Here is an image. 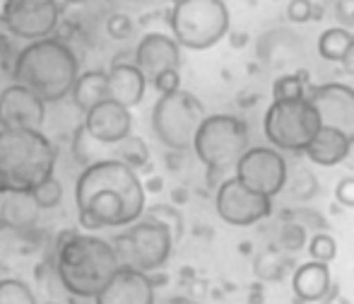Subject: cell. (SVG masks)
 Wrapping results in <instances>:
<instances>
[{
	"instance_id": "34",
	"label": "cell",
	"mask_w": 354,
	"mask_h": 304,
	"mask_svg": "<svg viewBox=\"0 0 354 304\" xmlns=\"http://www.w3.org/2000/svg\"><path fill=\"white\" fill-rule=\"evenodd\" d=\"M19 48H22V42L10 34V29L5 27L3 17H0V58L8 63V71H10V66H12V61H15V56H17Z\"/></svg>"
},
{
	"instance_id": "40",
	"label": "cell",
	"mask_w": 354,
	"mask_h": 304,
	"mask_svg": "<svg viewBox=\"0 0 354 304\" xmlns=\"http://www.w3.org/2000/svg\"><path fill=\"white\" fill-rule=\"evenodd\" d=\"M229 37H232V44H234V46H243V44H246V34H241V32H229Z\"/></svg>"
},
{
	"instance_id": "20",
	"label": "cell",
	"mask_w": 354,
	"mask_h": 304,
	"mask_svg": "<svg viewBox=\"0 0 354 304\" xmlns=\"http://www.w3.org/2000/svg\"><path fill=\"white\" fill-rule=\"evenodd\" d=\"M352 150V143L342 136L335 128L321 126V131L313 136V141L306 145V154L313 164H321V167H335V164L345 162L347 154Z\"/></svg>"
},
{
	"instance_id": "7",
	"label": "cell",
	"mask_w": 354,
	"mask_h": 304,
	"mask_svg": "<svg viewBox=\"0 0 354 304\" xmlns=\"http://www.w3.org/2000/svg\"><path fill=\"white\" fill-rule=\"evenodd\" d=\"M203 102L188 89L159 94L152 107V133L167 150L188 152L193 147L198 126L205 118Z\"/></svg>"
},
{
	"instance_id": "19",
	"label": "cell",
	"mask_w": 354,
	"mask_h": 304,
	"mask_svg": "<svg viewBox=\"0 0 354 304\" xmlns=\"http://www.w3.org/2000/svg\"><path fill=\"white\" fill-rule=\"evenodd\" d=\"M292 287L294 295L301 302H323L328 297L333 287V278H330V268L328 263L321 261H306L294 271L292 278Z\"/></svg>"
},
{
	"instance_id": "21",
	"label": "cell",
	"mask_w": 354,
	"mask_h": 304,
	"mask_svg": "<svg viewBox=\"0 0 354 304\" xmlns=\"http://www.w3.org/2000/svg\"><path fill=\"white\" fill-rule=\"evenodd\" d=\"M39 206L34 203L32 193H3L0 203V225L15 229V232H27L29 227L37 225Z\"/></svg>"
},
{
	"instance_id": "8",
	"label": "cell",
	"mask_w": 354,
	"mask_h": 304,
	"mask_svg": "<svg viewBox=\"0 0 354 304\" xmlns=\"http://www.w3.org/2000/svg\"><path fill=\"white\" fill-rule=\"evenodd\" d=\"M109 242H111L113 253L118 258V266L136 268V271L149 273V276L167 266L174 244H176L171 232L162 222L145 215L133 225L123 227V232Z\"/></svg>"
},
{
	"instance_id": "24",
	"label": "cell",
	"mask_w": 354,
	"mask_h": 304,
	"mask_svg": "<svg viewBox=\"0 0 354 304\" xmlns=\"http://www.w3.org/2000/svg\"><path fill=\"white\" fill-rule=\"evenodd\" d=\"M354 34L345 27H330L318 37V56L326 58L330 63H340L342 56L350 48Z\"/></svg>"
},
{
	"instance_id": "13",
	"label": "cell",
	"mask_w": 354,
	"mask_h": 304,
	"mask_svg": "<svg viewBox=\"0 0 354 304\" xmlns=\"http://www.w3.org/2000/svg\"><path fill=\"white\" fill-rule=\"evenodd\" d=\"M306 99L316 109L321 126L335 128L354 143V87L345 82H326L308 89Z\"/></svg>"
},
{
	"instance_id": "44",
	"label": "cell",
	"mask_w": 354,
	"mask_h": 304,
	"mask_svg": "<svg viewBox=\"0 0 354 304\" xmlns=\"http://www.w3.org/2000/svg\"><path fill=\"white\" fill-rule=\"evenodd\" d=\"M39 304H61V302H51V300H48V302H39Z\"/></svg>"
},
{
	"instance_id": "23",
	"label": "cell",
	"mask_w": 354,
	"mask_h": 304,
	"mask_svg": "<svg viewBox=\"0 0 354 304\" xmlns=\"http://www.w3.org/2000/svg\"><path fill=\"white\" fill-rule=\"evenodd\" d=\"M109 157L113 159H121L123 164H128L131 169H136V172H140V169H145L149 164V147L147 143L142 141L140 136H128L123 138L121 143H116L113 147H109Z\"/></svg>"
},
{
	"instance_id": "35",
	"label": "cell",
	"mask_w": 354,
	"mask_h": 304,
	"mask_svg": "<svg viewBox=\"0 0 354 304\" xmlns=\"http://www.w3.org/2000/svg\"><path fill=\"white\" fill-rule=\"evenodd\" d=\"M282 261L277 258V253H263L261 258H258V263H256V273L261 278H266V280H277L280 276H284L282 273Z\"/></svg>"
},
{
	"instance_id": "28",
	"label": "cell",
	"mask_w": 354,
	"mask_h": 304,
	"mask_svg": "<svg viewBox=\"0 0 354 304\" xmlns=\"http://www.w3.org/2000/svg\"><path fill=\"white\" fill-rule=\"evenodd\" d=\"M0 304H39V300L19 278H0Z\"/></svg>"
},
{
	"instance_id": "43",
	"label": "cell",
	"mask_w": 354,
	"mask_h": 304,
	"mask_svg": "<svg viewBox=\"0 0 354 304\" xmlns=\"http://www.w3.org/2000/svg\"><path fill=\"white\" fill-rule=\"evenodd\" d=\"M169 304H196V302H191V300H183V297H178V300H171Z\"/></svg>"
},
{
	"instance_id": "6",
	"label": "cell",
	"mask_w": 354,
	"mask_h": 304,
	"mask_svg": "<svg viewBox=\"0 0 354 304\" xmlns=\"http://www.w3.org/2000/svg\"><path fill=\"white\" fill-rule=\"evenodd\" d=\"M224 0H176L169 12V27L176 44L188 51H207L232 29Z\"/></svg>"
},
{
	"instance_id": "42",
	"label": "cell",
	"mask_w": 354,
	"mask_h": 304,
	"mask_svg": "<svg viewBox=\"0 0 354 304\" xmlns=\"http://www.w3.org/2000/svg\"><path fill=\"white\" fill-rule=\"evenodd\" d=\"M311 19H323V8H321V5L313 3V15H311Z\"/></svg>"
},
{
	"instance_id": "9",
	"label": "cell",
	"mask_w": 354,
	"mask_h": 304,
	"mask_svg": "<svg viewBox=\"0 0 354 304\" xmlns=\"http://www.w3.org/2000/svg\"><path fill=\"white\" fill-rule=\"evenodd\" d=\"M321 131V118L306 97L272 99L263 118L268 143L280 152H304Z\"/></svg>"
},
{
	"instance_id": "18",
	"label": "cell",
	"mask_w": 354,
	"mask_h": 304,
	"mask_svg": "<svg viewBox=\"0 0 354 304\" xmlns=\"http://www.w3.org/2000/svg\"><path fill=\"white\" fill-rule=\"evenodd\" d=\"M147 84V78L133 61H118L116 58L106 71L109 99H113L126 109H133L142 102Z\"/></svg>"
},
{
	"instance_id": "16",
	"label": "cell",
	"mask_w": 354,
	"mask_h": 304,
	"mask_svg": "<svg viewBox=\"0 0 354 304\" xmlns=\"http://www.w3.org/2000/svg\"><path fill=\"white\" fill-rule=\"evenodd\" d=\"M154 302H157L154 278L149 273L126 268V266H118V271L109 278V283L92 300V304H154Z\"/></svg>"
},
{
	"instance_id": "15",
	"label": "cell",
	"mask_w": 354,
	"mask_h": 304,
	"mask_svg": "<svg viewBox=\"0 0 354 304\" xmlns=\"http://www.w3.org/2000/svg\"><path fill=\"white\" fill-rule=\"evenodd\" d=\"M82 128L87 131L89 138L102 143L104 147H113L133 133V114L131 109L121 107L113 99L94 104L89 111L82 114Z\"/></svg>"
},
{
	"instance_id": "1",
	"label": "cell",
	"mask_w": 354,
	"mask_h": 304,
	"mask_svg": "<svg viewBox=\"0 0 354 304\" xmlns=\"http://www.w3.org/2000/svg\"><path fill=\"white\" fill-rule=\"evenodd\" d=\"M75 208L84 232L123 229L142 217L147 191L136 169L121 159L104 157L80 169L75 179Z\"/></svg>"
},
{
	"instance_id": "38",
	"label": "cell",
	"mask_w": 354,
	"mask_h": 304,
	"mask_svg": "<svg viewBox=\"0 0 354 304\" xmlns=\"http://www.w3.org/2000/svg\"><path fill=\"white\" fill-rule=\"evenodd\" d=\"M335 198L340 206L354 208V177H345L340 184L335 186Z\"/></svg>"
},
{
	"instance_id": "2",
	"label": "cell",
	"mask_w": 354,
	"mask_h": 304,
	"mask_svg": "<svg viewBox=\"0 0 354 304\" xmlns=\"http://www.w3.org/2000/svg\"><path fill=\"white\" fill-rule=\"evenodd\" d=\"M51 268L68 295L92 302L118 271V258L109 239L84 229H66L56 237Z\"/></svg>"
},
{
	"instance_id": "29",
	"label": "cell",
	"mask_w": 354,
	"mask_h": 304,
	"mask_svg": "<svg viewBox=\"0 0 354 304\" xmlns=\"http://www.w3.org/2000/svg\"><path fill=\"white\" fill-rule=\"evenodd\" d=\"M34 203L39 206V211H53L63 203V184L61 179L53 174V177L44 179L37 188L32 191Z\"/></svg>"
},
{
	"instance_id": "14",
	"label": "cell",
	"mask_w": 354,
	"mask_h": 304,
	"mask_svg": "<svg viewBox=\"0 0 354 304\" xmlns=\"http://www.w3.org/2000/svg\"><path fill=\"white\" fill-rule=\"evenodd\" d=\"M48 104L32 89L10 82L0 89V128H32L44 131Z\"/></svg>"
},
{
	"instance_id": "10",
	"label": "cell",
	"mask_w": 354,
	"mask_h": 304,
	"mask_svg": "<svg viewBox=\"0 0 354 304\" xmlns=\"http://www.w3.org/2000/svg\"><path fill=\"white\" fill-rule=\"evenodd\" d=\"M61 0H3L0 17L15 39L22 44L53 37L63 19Z\"/></svg>"
},
{
	"instance_id": "32",
	"label": "cell",
	"mask_w": 354,
	"mask_h": 304,
	"mask_svg": "<svg viewBox=\"0 0 354 304\" xmlns=\"http://www.w3.org/2000/svg\"><path fill=\"white\" fill-rule=\"evenodd\" d=\"M106 32H109V37H111V39L123 42V39L133 37V32H136V24H133V19L128 17V15L113 12L111 17L106 19Z\"/></svg>"
},
{
	"instance_id": "11",
	"label": "cell",
	"mask_w": 354,
	"mask_h": 304,
	"mask_svg": "<svg viewBox=\"0 0 354 304\" xmlns=\"http://www.w3.org/2000/svg\"><path fill=\"white\" fill-rule=\"evenodd\" d=\"M287 159L275 147H248L234 167V177L251 191L275 198L287 184Z\"/></svg>"
},
{
	"instance_id": "27",
	"label": "cell",
	"mask_w": 354,
	"mask_h": 304,
	"mask_svg": "<svg viewBox=\"0 0 354 304\" xmlns=\"http://www.w3.org/2000/svg\"><path fill=\"white\" fill-rule=\"evenodd\" d=\"M308 75L304 71L280 75L272 84V99H301L308 92Z\"/></svg>"
},
{
	"instance_id": "5",
	"label": "cell",
	"mask_w": 354,
	"mask_h": 304,
	"mask_svg": "<svg viewBox=\"0 0 354 304\" xmlns=\"http://www.w3.org/2000/svg\"><path fill=\"white\" fill-rule=\"evenodd\" d=\"M251 147L248 123L234 114H210L198 126L193 147L196 157L207 167V174H227L236 167L239 157Z\"/></svg>"
},
{
	"instance_id": "12",
	"label": "cell",
	"mask_w": 354,
	"mask_h": 304,
	"mask_svg": "<svg viewBox=\"0 0 354 304\" xmlns=\"http://www.w3.org/2000/svg\"><path fill=\"white\" fill-rule=\"evenodd\" d=\"M214 208L217 215L232 227H251L256 222L270 217L272 198L246 188L236 177L222 179L214 193Z\"/></svg>"
},
{
	"instance_id": "25",
	"label": "cell",
	"mask_w": 354,
	"mask_h": 304,
	"mask_svg": "<svg viewBox=\"0 0 354 304\" xmlns=\"http://www.w3.org/2000/svg\"><path fill=\"white\" fill-rule=\"evenodd\" d=\"M102 150H104L102 143H97L94 138H89L87 131L82 128V123H77V126H75V131H73V154H75V159H77L82 167H87V164L106 157ZM106 150H109V147H106Z\"/></svg>"
},
{
	"instance_id": "31",
	"label": "cell",
	"mask_w": 354,
	"mask_h": 304,
	"mask_svg": "<svg viewBox=\"0 0 354 304\" xmlns=\"http://www.w3.org/2000/svg\"><path fill=\"white\" fill-rule=\"evenodd\" d=\"M308 253H311V261L330 263L337 256V242L328 232H316L308 242Z\"/></svg>"
},
{
	"instance_id": "39",
	"label": "cell",
	"mask_w": 354,
	"mask_h": 304,
	"mask_svg": "<svg viewBox=\"0 0 354 304\" xmlns=\"http://www.w3.org/2000/svg\"><path fill=\"white\" fill-rule=\"evenodd\" d=\"M340 66H342V71H345L347 75L354 78V37H352V42H350V48H347V53L342 56Z\"/></svg>"
},
{
	"instance_id": "17",
	"label": "cell",
	"mask_w": 354,
	"mask_h": 304,
	"mask_svg": "<svg viewBox=\"0 0 354 304\" xmlns=\"http://www.w3.org/2000/svg\"><path fill=\"white\" fill-rule=\"evenodd\" d=\"M133 63L142 71L147 82L164 71H178L181 66V46L171 34L164 32H147L138 42L133 51Z\"/></svg>"
},
{
	"instance_id": "30",
	"label": "cell",
	"mask_w": 354,
	"mask_h": 304,
	"mask_svg": "<svg viewBox=\"0 0 354 304\" xmlns=\"http://www.w3.org/2000/svg\"><path fill=\"white\" fill-rule=\"evenodd\" d=\"M284 188H289V193H292L297 201H308V198L316 196L318 184H316V177H313L308 169L297 167L292 174H287V184H284Z\"/></svg>"
},
{
	"instance_id": "26",
	"label": "cell",
	"mask_w": 354,
	"mask_h": 304,
	"mask_svg": "<svg viewBox=\"0 0 354 304\" xmlns=\"http://www.w3.org/2000/svg\"><path fill=\"white\" fill-rule=\"evenodd\" d=\"M142 215L145 217H152V220H157V222H162V225L167 227L169 232H171L174 242H181L186 225H183V215L174 206H167V203H157V206L145 208Z\"/></svg>"
},
{
	"instance_id": "3",
	"label": "cell",
	"mask_w": 354,
	"mask_h": 304,
	"mask_svg": "<svg viewBox=\"0 0 354 304\" xmlns=\"http://www.w3.org/2000/svg\"><path fill=\"white\" fill-rule=\"evenodd\" d=\"M8 73L12 82L32 89L46 104H58L68 99L80 75V58L66 39L53 34L22 44Z\"/></svg>"
},
{
	"instance_id": "41",
	"label": "cell",
	"mask_w": 354,
	"mask_h": 304,
	"mask_svg": "<svg viewBox=\"0 0 354 304\" xmlns=\"http://www.w3.org/2000/svg\"><path fill=\"white\" fill-rule=\"evenodd\" d=\"M66 8H80V5H87L89 0H61Z\"/></svg>"
},
{
	"instance_id": "33",
	"label": "cell",
	"mask_w": 354,
	"mask_h": 304,
	"mask_svg": "<svg viewBox=\"0 0 354 304\" xmlns=\"http://www.w3.org/2000/svg\"><path fill=\"white\" fill-rule=\"evenodd\" d=\"M304 244H306V229L292 220L284 222V227L280 232V247L287 249V251H297V249H301Z\"/></svg>"
},
{
	"instance_id": "37",
	"label": "cell",
	"mask_w": 354,
	"mask_h": 304,
	"mask_svg": "<svg viewBox=\"0 0 354 304\" xmlns=\"http://www.w3.org/2000/svg\"><path fill=\"white\" fill-rule=\"evenodd\" d=\"M311 15H313V3H311V0H289L287 17L292 19L294 24L311 22Z\"/></svg>"
},
{
	"instance_id": "4",
	"label": "cell",
	"mask_w": 354,
	"mask_h": 304,
	"mask_svg": "<svg viewBox=\"0 0 354 304\" xmlns=\"http://www.w3.org/2000/svg\"><path fill=\"white\" fill-rule=\"evenodd\" d=\"M56 164L58 147L44 131L0 128V193H32Z\"/></svg>"
},
{
	"instance_id": "22",
	"label": "cell",
	"mask_w": 354,
	"mask_h": 304,
	"mask_svg": "<svg viewBox=\"0 0 354 304\" xmlns=\"http://www.w3.org/2000/svg\"><path fill=\"white\" fill-rule=\"evenodd\" d=\"M68 97H71L73 107L80 111V116H82L84 111H89L94 104L109 99L106 71H102V68L80 71V75L73 82V89H71V94H68Z\"/></svg>"
},
{
	"instance_id": "36",
	"label": "cell",
	"mask_w": 354,
	"mask_h": 304,
	"mask_svg": "<svg viewBox=\"0 0 354 304\" xmlns=\"http://www.w3.org/2000/svg\"><path fill=\"white\" fill-rule=\"evenodd\" d=\"M149 84H152L159 94L176 92V89H181V75H178V71H164V73H159L157 78L149 80Z\"/></svg>"
}]
</instances>
